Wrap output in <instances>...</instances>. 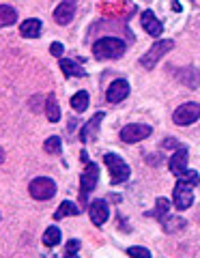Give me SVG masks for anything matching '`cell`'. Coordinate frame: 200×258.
<instances>
[{
    "instance_id": "d6986e66",
    "label": "cell",
    "mask_w": 200,
    "mask_h": 258,
    "mask_svg": "<svg viewBox=\"0 0 200 258\" xmlns=\"http://www.w3.org/2000/svg\"><path fill=\"white\" fill-rule=\"evenodd\" d=\"M168 211H170V200H168V198H157L155 200V209H153V211H149L147 215L149 217H157L159 222H164L168 217Z\"/></svg>"
},
{
    "instance_id": "7402d4cb",
    "label": "cell",
    "mask_w": 200,
    "mask_h": 258,
    "mask_svg": "<svg viewBox=\"0 0 200 258\" xmlns=\"http://www.w3.org/2000/svg\"><path fill=\"white\" fill-rule=\"evenodd\" d=\"M71 108H74L76 112H80V114H82V112L89 108V93L86 91H80V93H76L74 97H71Z\"/></svg>"
},
{
    "instance_id": "4316f807",
    "label": "cell",
    "mask_w": 200,
    "mask_h": 258,
    "mask_svg": "<svg viewBox=\"0 0 200 258\" xmlns=\"http://www.w3.org/2000/svg\"><path fill=\"white\" fill-rule=\"evenodd\" d=\"M80 249V241L78 239H71L67 243V258H76V252Z\"/></svg>"
},
{
    "instance_id": "4fadbf2b",
    "label": "cell",
    "mask_w": 200,
    "mask_h": 258,
    "mask_svg": "<svg viewBox=\"0 0 200 258\" xmlns=\"http://www.w3.org/2000/svg\"><path fill=\"white\" fill-rule=\"evenodd\" d=\"M106 118V112H97L89 123H86L82 129H80V140L82 142H89L93 138H97V134H99V127H101V120Z\"/></svg>"
},
{
    "instance_id": "e0dca14e",
    "label": "cell",
    "mask_w": 200,
    "mask_h": 258,
    "mask_svg": "<svg viewBox=\"0 0 200 258\" xmlns=\"http://www.w3.org/2000/svg\"><path fill=\"white\" fill-rule=\"evenodd\" d=\"M45 116L50 123H58L60 120V108H58V103H56V95L50 93L47 95V99H45Z\"/></svg>"
},
{
    "instance_id": "cb8c5ba5",
    "label": "cell",
    "mask_w": 200,
    "mask_h": 258,
    "mask_svg": "<svg viewBox=\"0 0 200 258\" xmlns=\"http://www.w3.org/2000/svg\"><path fill=\"white\" fill-rule=\"evenodd\" d=\"M185 220L183 217H166V220L162 222L164 226V232H177V230H183L185 228Z\"/></svg>"
},
{
    "instance_id": "5bb4252c",
    "label": "cell",
    "mask_w": 200,
    "mask_h": 258,
    "mask_svg": "<svg viewBox=\"0 0 200 258\" xmlns=\"http://www.w3.org/2000/svg\"><path fill=\"white\" fill-rule=\"evenodd\" d=\"M177 80L179 82H183L187 88H198L200 86V71L196 67H185V69H179L177 71Z\"/></svg>"
},
{
    "instance_id": "2e32d148",
    "label": "cell",
    "mask_w": 200,
    "mask_h": 258,
    "mask_svg": "<svg viewBox=\"0 0 200 258\" xmlns=\"http://www.w3.org/2000/svg\"><path fill=\"white\" fill-rule=\"evenodd\" d=\"M41 20H37V18H28L26 22H22V26H20V35L22 37H26V39H37L39 35H41Z\"/></svg>"
},
{
    "instance_id": "8992f818",
    "label": "cell",
    "mask_w": 200,
    "mask_h": 258,
    "mask_svg": "<svg viewBox=\"0 0 200 258\" xmlns=\"http://www.w3.org/2000/svg\"><path fill=\"white\" fill-rule=\"evenodd\" d=\"M198 118H200V103L198 101L183 103V106H179L177 110H174V114H172V120L179 127H187L191 123H196Z\"/></svg>"
},
{
    "instance_id": "f1b7e54d",
    "label": "cell",
    "mask_w": 200,
    "mask_h": 258,
    "mask_svg": "<svg viewBox=\"0 0 200 258\" xmlns=\"http://www.w3.org/2000/svg\"><path fill=\"white\" fill-rule=\"evenodd\" d=\"M3 161H5V151L0 149V166H3Z\"/></svg>"
},
{
    "instance_id": "9c48e42d",
    "label": "cell",
    "mask_w": 200,
    "mask_h": 258,
    "mask_svg": "<svg viewBox=\"0 0 200 258\" xmlns=\"http://www.w3.org/2000/svg\"><path fill=\"white\" fill-rule=\"evenodd\" d=\"M76 9H78L76 0H62V3L56 7V11H54V22L58 24V26H67V24L74 22Z\"/></svg>"
},
{
    "instance_id": "484cf974",
    "label": "cell",
    "mask_w": 200,
    "mask_h": 258,
    "mask_svg": "<svg viewBox=\"0 0 200 258\" xmlns=\"http://www.w3.org/2000/svg\"><path fill=\"white\" fill-rule=\"evenodd\" d=\"M127 254H129V258H151V252L147 247H140V245H134L127 249Z\"/></svg>"
},
{
    "instance_id": "6da1fadb",
    "label": "cell",
    "mask_w": 200,
    "mask_h": 258,
    "mask_svg": "<svg viewBox=\"0 0 200 258\" xmlns=\"http://www.w3.org/2000/svg\"><path fill=\"white\" fill-rule=\"evenodd\" d=\"M200 183V174L196 170H185V174L179 176V183L174 185L172 191V200H174V209L185 211L194 203V187Z\"/></svg>"
},
{
    "instance_id": "83f0119b",
    "label": "cell",
    "mask_w": 200,
    "mask_h": 258,
    "mask_svg": "<svg viewBox=\"0 0 200 258\" xmlns=\"http://www.w3.org/2000/svg\"><path fill=\"white\" fill-rule=\"evenodd\" d=\"M50 52H52V56H56V58H62V52H65V47H62V43L54 41V43L50 45Z\"/></svg>"
},
{
    "instance_id": "9a60e30c",
    "label": "cell",
    "mask_w": 200,
    "mask_h": 258,
    "mask_svg": "<svg viewBox=\"0 0 200 258\" xmlns=\"http://www.w3.org/2000/svg\"><path fill=\"white\" fill-rule=\"evenodd\" d=\"M140 22H142V28H145V30L149 32L151 37H155V39H157V37H159V35H162V32H164L162 22H159V20H157V18H155V15L151 13V11H145V13H142Z\"/></svg>"
},
{
    "instance_id": "ac0fdd59",
    "label": "cell",
    "mask_w": 200,
    "mask_h": 258,
    "mask_svg": "<svg viewBox=\"0 0 200 258\" xmlns=\"http://www.w3.org/2000/svg\"><path fill=\"white\" fill-rule=\"evenodd\" d=\"M82 213V207H78L76 203H71V200H65L58 209H56L54 213V220H62V217H69V215H80Z\"/></svg>"
},
{
    "instance_id": "7a4b0ae2",
    "label": "cell",
    "mask_w": 200,
    "mask_h": 258,
    "mask_svg": "<svg viewBox=\"0 0 200 258\" xmlns=\"http://www.w3.org/2000/svg\"><path fill=\"white\" fill-rule=\"evenodd\" d=\"M127 52V43L118 37H103L93 45V56L97 60H116Z\"/></svg>"
},
{
    "instance_id": "277c9868",
    "label": "cell",
    "mask_w": 200,
    "mask_h": 258,
    "mask_svg": "<svg viewBox=\"0 0 200 258\" xmlns=\"http://www.w3.org/2000/svg\"><path fill=\"white\" fill-rule=\"evenodd\" d=\"M103 159H106V166L110 168V179L114 185L125 183L127 179H129L131 170H129V166L125 164V159L121 155H116V153H106Z\"/></svg>"
},
{
    "instance_id": "30bf717a",
    "label": "cell",
    "mask_w": 200,
    "mask_h": 258,
    "mask_svg": "<svg viewBox=\"0 0 200 258\" xmlns=\"http://www.w3.org/2000/svg\"><path fill=\"white\" fill-rule=\"evenodd\" d=\"M127 95H129V82L123 78H118L108 86L106 99H108V103H121L123 99H127Z\"/></svg>"
},
{
    "instance_id": "44dd1931",
    "label": "cell",
    "mask_w": 200,
    "mask_h": 258,
    "mask_svg": "<svg viewBox=\"0 0 200 258\" xmlns=\"http://www.w3.org/2000/svg\"><path fill=\"white\" fill-rule=\"evenodd\" d=\"M15 22H18V11L9 5H0V28L11 26Z\"/></svg>"
},
{
    "instance_id": "8fae6325",
    "label": "cell",
    "mask_w": 200,
    "mask_h": 258,
    "mask_svg": "<svg viewBox=\"0 0 200 258\" xmlns=\"http://www.w3.org/2000/svg\"><path fill=\"white\" fill-rule=\"evenodd\" d=\"M89 215H91V222L95 226H103L110 217V209L106 205V200H93L89 205Z\"/></svg>"
},
{
    "instance_id": "ffe728a7",
    "label": "cell",
    "mask_w": 200,
    "mask_h": 258,
    "mask_svg": "<svg viewBox=\"0 0 200 258\" xmlns=\"http://www.w3.org/2000/svg\"><path fill=\"white\" fill-rule=\"evenodd\" d=\"M60 69H62V76H65V78H80V76H84V69L80 67L78 62L69 60V58H60Z\"/></svg>"
},
{
    "instance_id": "5b68a950",
    "label": "cell",
    "mask_w": 200,
    "mask_h": 258,
    "mask_svg": "<svg viewBox=\"0 0 200 258\" xmlns=\"http://www.w3.org/2000/svg\"><path fill=\"white\" fill-rule=\"evenodd\" d=\"M172 47H174V41H172V39H164V41H155L153 45H151V50H149V52H147V54L140 58V64H142V67H145V69H153L155 64H157L159 60H162L168 52L172 50Z\"/></svg>"
},
{
    "instance_id": "ba28073f",
    "label": "cell",
    "mask_w": 200,
    "mask_h": 258,
    "mask_svg": "<svg viewBox=\"0 0 200 258\" xmlns=\"http://www.w3.org/2000/svg\"><path fill=\"white\" fill-rule=\"evenodd\" d=\"M153 134V127L147 125V123H131V125H125L121 129V140L127 144H134V142H140L149 138Z\"/></svg>"
},
{
    "instance_id": "603a6c76",
    "label": "cell",
    "mask_w": 200,
    "mask_h": 258,
    "mask_svg": "<svg viewBox=\"0 0 200 258\" xmlns=\"http://www.w3.org/2000/svg\"><path fill=\"white\" fill-rule=\"evenodd\" d=\"M60 243V230L58 226H50L45 232H43V245L45 247H54Z\"/></svg>"
},
{
    "instance_id": "3957f363",
    "label": "cell",
    "mask_w": 200,
    "mask_h": 258,
    "mask_svg": "<svg viewBox=\"0 0 200 258\" xmlns=\"http://www.w3.org/2000/svg\"><path fill=\"white\" fill-rule=\"evenodd\" d=\"M99 183V166L93 164V161H86V168L84 172L80 174V205H86V200H89L91 191L97 187Z\"/></svg>"
},
{
    "instance_id": "7c38bea8",
    "label": "cell",
    "mask_w": 200,
    "mask_h": 258,
    "mask_svg": "<svg viewBox=\"0 0 200 258\" xmlns=\"http://www.w3.org/2000/svg\"><path fill=\"white\" fill-rule=\"evenodd\" d=\"M187 161H189V155H187V149L181 147L174 155L170 157V161H168V168H170V172L174 176H183L187 170Z\"/></svg>"
},
{
    "instance_id": "52a82bcc",
    "label": "cell",
    "mask_w": 200,
    "mask_h": 258,
    "mask_svg": "<svg viewBox=\"0 0 200 258\" xmlns=\"http://www.w3.org/2000/svg\"><path fill=\"white\" fill-rule=\"evenodd\" d=\"M28 191L35 200H50L56 194V183L50 179V176H37V179L30 181Z\"/></svg>"
},
{
    "instance_id": "d4e9b609",
    "label": "cell",
    "mask_w": 200,
    "mask_h": 258,
    "mask_svg": "<svg viewBox=\"0 0 200 258\" xmlns=\"http://www.w3.org/2000/svg\"><path fill=\"white\" fill-rule=\"evenodd\" d=\"M43 151L47 153V155H60V151H62V140L58 138V136H52V138L45 140Z\"/></svg>"
}]
</instances>
